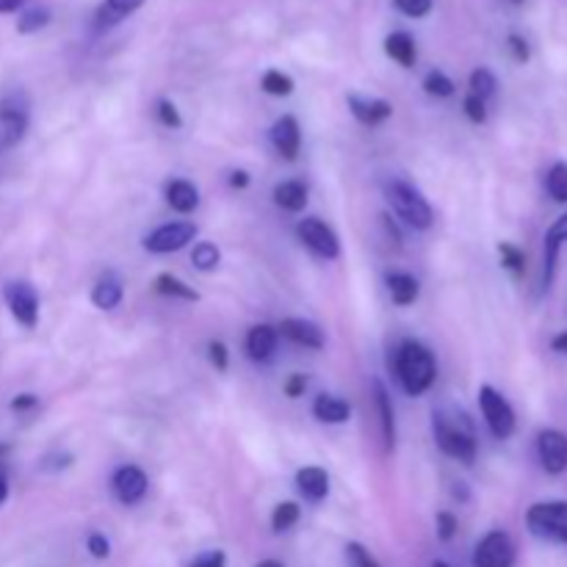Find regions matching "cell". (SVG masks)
Returning <instances> with one entry per match:
<instances>
[{
	"label": "cell",
	"instance_id": "1",
	"mask_svg": "<svg viewBox=\"0 0 567 567\" xmlns=\"http://www.w3.org/2000/svg\"><path fill=\"white\" fill-rule=\"evenodd\" d=\"M432 430H435V441L443 454L466 462V466L476 460V437H473V426L466 412L435 410Z\"/></svg>",
	"mask_w": 567,
	"mask_h": 567
},
{
	"label": "cell",
	"instance_id": "2",
	"mask_svg": "<svg viewBox=\"0 0 567 567\" xmlns=\"http://www.w3.org/2000/svg\"><path fill=\"white\" fill-rule=\"evenodd\" d=\"M437 374L435 358L419 340H405L396 352V376L407 396H421L432 388Z\"/></svg>",
	"mask_w": 567,
	"mask_h": 567
},
{
	"label": "cell",
	"instance_id": "3",
	"mask_svg": "<svg viewBox=\"0 0 567 567\" xmlns=\"http://www.w3.org/2000/svg\"><path fill=\"white\" fill-rule=\"evenodd\" d=\"M385 197H388L390 208L396 210V216L405 219L410 227H415V230H426V227H432L435 214H432L430 203L421 197L419 189H412V185L405 183V180H390V183L385 185Z\"/></svg>",
	"mask_w": 567,
	"mask_h": 567
},
{
	"label": "cell",
	"instance_id": "4",
	"mask_svg": "<svg viewBox=\"0 0 567 567\" xmlns=\"http://www.w3.org/2000/svg\"><path fill=\"white\" fill-rule=\"evenodd\" d=\"M526 526L545 543H567V502H540L526 512Z\"/></svg>",
	"mask_w": 567,
	"mask_h": 567
},
{
	"label": "cell",
	"instance_id": "5",
	"mask_svg": "<svg viewBox=\"0 0 567 567\" xmlns=\"http://www.w3.org/2000/svg\"><path fill=\"white\" fill-rule=\"evenodd\" d=\"M31 122V102L25 92L14 89L0 97V147H14Z\"/></svg>",
	"mask_w": 567,
	"mask_h": 567
},
{
	"label": "cell",
	"instance_id": "6",
	"mask_svg": "<svg viewBox=\"0 0 567 567\" xmlns=\"http://www.w3.org/2000/svg\"><path fill=\"white\" fill-rule=\"evenodd\" d=\"M479 407H482V415L487 421V430L493 432V437L507 441L515 432L512 405L493 385H482V390H479Z\"/></svg>",
	"mask_w": 567,
	"mask_h": 567
},
{
	"label": "cell",
	"instance_id": "7",
	"mask_svg": "<svg viewBox=\"0 0 567 567\" xmlns=\"http://www.w3.org/2000/svg\"><path fill=\"white\" fill-rule=\"evenodd\" d=\"M194 239H197V227L192 221H169L144 239V250L153 252V255H167V252L183 250Z\"/></svg>",
	"mask_w": 567,
	"mask_h": 567
},
{
	"label": "cell",
	"instance_id": "8",
	"mask_svg": "<svg viewBox=\"0 0 567 567\" xmlns=\"http://www.w3.org/2000/svg\"><path fill=\"white\" fill-rule=\"evenodd\" d=\"M297 236L313 255L324 257V261H335V257L340 255L338 236L333 233V227H327L322 219H316V216L299 221Z\"/></svg>",
	"mask_w": 567,
	"mask_h": 567
},
{
	"label": "cell",
	"instance_id": "9",
	"mask_svg": "<svg viewBox=\"0 0 567 567\" xmlns=\"http://www.w3.org/2000/svg\"><path fill=\"white\" fill-rule=\"evenodd\" d=\"M476 567H512L515 565V543L507 532L484 534L482 543L473 551Z\"/></svg>",
	"mask_w": 567,
	"mask_h": 567
},
{
	"label": "cell",
	"instance_id": "10",
	"mask_svg": "<svg viewBox=\"0 0 567 567\" xmlns=\"http://www.w3.org/2000/svg\"><path fill=\"white\" fill-rule=\"evenodd\" d=\"M3 297H7V305L12 316L17 318V324H23L25 329H34L36 322H39V297H36L34 286L31 282H9Z\"/></svg>",
	"mask_w": 567,
	"mask_h": 567
},
{
	"label": "cell",
	"instance_id": "11",
	"mask_svg": "<svg viewBox=\"0 0 567 567\" xmlns=\"http://www.w3.org/2000/svg\"><path fill=\"white\" fill-rule=\"evenodd\" d=\"M147 473L136 466H122L120 471L113 473V496L117 502L125 504V507H133V504L142 502L147 496Z\"/></svg>",
	"mask_w": 567,
	"mask_h": 567
},
{
	"label": "cell",
	"instance_id": "12",
	"mask_svg": "<svg viewBox=\"0 0 567 567\" xmlns=\"http://www.w3.org/2000/svg\"><path fill=\"white\" fill-rule=\"evenodd\" d=\"M538 454L540 462L548 473L567 471V435L559 430H543L538 435Z\"/></svg>",
	"mask_w": 567,
	"mask_h": 567
},
{
	"label": "cell",
	"instance_id": "13",
	"mask_svg": "<svg viewBox=\"0 0 567 567\" xmlns=\"http://www.w3.org/2000/svg\"><path fill=\"white\" fill-rule=\"evenodd\" d=\"M349 111L354 113V120L365 128H376L383 125L385 120H390L394 113V106L388 100H379V97H360V95H349Z\"/></svg>",
	"mask_w": 567,
	"mask_h": 567
},
{
	"label": "cell",
	"instance_id": "14",
	"mask_svg": "<svg viewBox=\"0 0 567 567\" xmlns=\"http://www.w3.org/2000/svg\"><path fill=\"white\" fill-rule=\"evenodd\" d=\"M280 335L291 340V343H297V347H305V349H322L324 343H327L322 327L307 322V318H282Z\"/></svg>",
	"mask_w": 567,
	"mask_h": 567
},
{
	"label": "cell",
	"instance_id": "15",
	"mask_svg": "<svg viewBox=\"0 0 567 567\" xmlns=\"http://www.w3.org/2000/svg\"><path fill=\"white\" fill-rule=\"evenodd\" d=\"M272 144L280 153L286 161H293L299 153V144H302V131H299L297 117H280L272 128Z\"/></svg>",
	"mask_w": 567,
	"mask_h": 567
},
{
	"label": "cell",
	"instance_id": "16",
	"mask_svg": "<svg viewBox=\"0 0 567 567\" xmlns=\"http://www.w3.org/2000/svg\"><path fill=\"white\" fill-rule=\"evenodd\" d=\"M144 7V0H102L95 12V28L108 31L113 25H120L131 14H136Z\"/></svg>",
	"mask_w": 567,
	"mask_h": 567
},
{
	"label": "cell",
	"instance_id": "17",
	"mask_svg": "<svg viewBox=\"0 0 567 567\" xmlns=\"http://www.w3.org/2000/svg\"><path fill=\"white\" fill-rule=\"evenodd\" d=\"M297 487L299 493L307 498V502H322V498H327L329 493V476L324 468H316V466H307L302 468V471L297 473Z\"/></svg>",
	"mask_w": 567,
	"mask_h": 567
},
{
	"label": "cell",
	"instance_id": "18",
	"mask_svg": "<svg viewBox=\"0 0 567 567\" xmlns=\"http://www.w3.org/2000/svg\"><path fill=\"white\" fill-rule=\"evenodd\" d=\"M277 349V329L269 327V324H257V327L250 329L246 335V354L257 363L269 360L272 352Z\"/></svg>",
	"mask_w": 567,
	"mask_h": 567
},
{
	"label": "cell",
	"instance_id": "19",
	"mask_svg": "<svg viewBox=\"0 0 567 567\" xmlns=\"http://www.w3.org/2000/svg\"><path fill=\"white\" fill-rule=\"evenodd\" d=\"M313 415L322 424H347L349 415H352V407H349V401L338 399V396L322 394L313 401Z\"/></svg>",
	"mask_w": 567,
	"mask_h": 567
},
{
	"label": "cell",
	"instance_id": "20",
	"mask_svg": "<svg viewBox=\"0 0 567 567\" xmlns=\"http://www.w3.org/2000/svg\"><path fill=\"white\" fill-rule=\"evenodd\" d=\"M567 241V214L559 216L554 225L548 227L545 233V288L551 286L554 280V269H556V257H559V246Z\"/></svg>",
	"mask_w": 567,
	"mask_h": 567
},
{
	"label": "cell",
	"instance_id": "21",
	"mask_svg": "<svg viewBox=\"0 0 567 567\" xmlns=\"http://www.w3.org/2000/svg\"><path fill=\"white\" fill-rule=\"evenodd\" d=\"M167 203L169 208L178 210V214H192L200 205L197 185L189 183V180H172V183L167 185Z\"/></svg>",
	"mask_w": 567,
	"mask_h": 567
},
{
	"label": "cell",
	"instance_id": "22",
	"mask_svg": "<svg viewBox=\"0 0 567 567\" xmlns=\"http://www.w3.org/2000/svg\"><path fill=\"white\" fill-rule=\"evenodd\" d=\"M374 401H376V412H379V430H383L385 448H394L396 415H394V405H390V396H388V390H385L383 383H374Z\"/></svg>",
	"mask_w": 567,
	"mask_h": 567
},
{
	"label": "cell",
	"instance_id": "23",
	"mask_svg": "<svg viewBox=\"0 0 567 567\" xmlns=\"http://www.w3.org/2000/svg\"><path fill=\"white\" fill-rule=\"evenodd\" d=\"M388 291L396 305L407 307L419 299L421 286L419 280H415L412 275H407V272H394V275H388Z\"/></svg>",
	"mask_w": 567,
	"mask_h": 567
},
{
	"label": "cell",
	"instance_id": "24",
	"mask_svg": "<svg viewBox=\"0 0 567 567\" xmlns=\"http://www.w3.org/2000/svg\"><path fill=\"white\" fill-rule=\"evenodd\" d=\"M275 203L288 214H299L307 205V189L299 180H286L275 189Z\"/></svg>",
	"mask_w": 567,
	"mask_h": 567
},
{
	"label": "cell",
	"instance_id": "25",
	"mask_svg": "<svg viewBox=\"0 0 567 567\" xmlns=\"http://www.w3.org/2000/svg\"><path fill=\"white\" fill-rule=\"evenodd\" d=\"M385 53L401 67H412L415 64V43L407 31H394V34L385 39Z\"/></svg>",
	"mask_w": 567,
	"mask_h": 567
},
{
	"label": "cell",
	"instance_id": "26",
	"mask_svg": "<svg viewBox=\"0 0 567 567\" xmlns=\"http://www.w3.org/2000/svg\"><path fill=\"white\" fill-rule=\"evenodd\" d=\"M92 302L100 311H113L122 302V282L111 275L97 280V286L92 288Z\"/></svg>",
	"mask_w": 567,
	"mask_h": 567
},
{
	"label": "cell",
	"instance_id": "27",
	"mask_svg": "<svg viewBox=\"0 0 567 567\" xmlns=\"http://www.w3.org/2000/svg\"><path fill=\"white\" fill-rule=\"evenodd\" d=\"M156 288H158V293H164V297L185 299V302H197L200 299V293L194 291V288H189L183 280H178V277H172V275H158Z\"/></svg>",
	"mask_w": 567,
	"mask_h": 567
},
{
	"label": "cell",
	"instance_id": "28",
	"mask_svg": "<svg viewBox=\"0 0 567 567\" xmlns=\"http://www.w3.org/2000/svg\"><path fill=\"white\" fill-rule=\"evenodd\" d=\"M545 189L556 203H567V164H554L545 178Z\"/></svg>",
	"mask_w": 567,
	"mask_h": 567
},
{
	"label": "cell",
	"instance_id": "29",
	"mask_svg": "<svg viewBox=\"0 0 567 567\" xmlns=\"http://www.w3.org/2000/svg\"><path fill=\"white\" fill-rule=\"evenodd\" d=\"M261 86H263V92H266V95H275V97H288L293 92V81L288 79L286 72H280V70L266 72V75H263V81H261Z\"/></svg>",
	"mask_w": 567,
	"mask_h": 567
},
{
	"label": "cell",
	"instance_id": "30",
	"mask_svg": "<svg viewBox=\"0 0 567 567\" xmlns=\"http://www.w3.org/2000/svg\"><path fill=\"white\" fill-rule=\"evenodd\" d=\"M50 23V12L43 7H34V9H23L17 20V31L20 34H34V31L45 28Z\"/></svg>",
	"mask_w": 567,
	"mask_h": 567
},
{
	"label": "cell",
	"instance_id": "31",
	"mask_svg": "<svg viewBox=\"0 0 567 567\" xmlns=\"http://www.w3.org/2000/svg\"><path fill=\"white\" fill-rule=\"evenodd\" d=\"M496 75L490 70H484V67H479V70L471 72V95L482 97L484 102H487V97L496 95Z\"/></svg>",
	"mask_w": 567,
	"mask_h": 567
},
{
	"label": "cell",
	"instance_id": "32",
	"mask_svg": "<svg viewBox=\"0 0 567 567\" xmlns=\"http://www.w3.org/2000/svg\"><path fill=\"white\" fill-rule=\"evenodd\" d=\"M192 261L200 272H210V269H216V266H219L221 252L216 250V244H210V241H200V244L194 246V252H192Z\"/></svg>",
	"mask_w": 567,
	"mask_h": 567
},
{
	"label": "cell",
	"instance_id": "33",
	"mask_svg": "<svg viewBox=\"0 0 567 567\" xmlns=\"http://www.w3.org/2000/svg\"><path fill=\"white\" fill-rule=\"evenodd\" d=\"M424 92L432 97H451L454 95V81L448 79L446 72L432 70L424 79Z\"/></svg>",
	"mask_w": 567,
	"mask_h": 567
},
{
	"label": "cell",
	"instance_id": "34",
	"mask_svg": "<svg viewBox=\"0 0 567 567\" xmlns=\"http://www.w3.org/2000/svg\"><path fill=\"white\" fill-rule=\"evenodd\" d=\"M297 520H299V507L293 502L277 504L275 515H272V526H275V532H288Z\"/></svg>",
	"mask_w": 567,
	"mask_h": 567
},
{
	"label": "cell",
	"instance_id": "35",
	"mask_svg": "<svg viewBox=\"0 0 567 567\" xmlns=\"http://www.w3.org/2000/svg\"><path fill=\"white\" fill-rule=\"evenodd\" d=\"M394 7L399 9L405 17L419 20V17H426V14L432 12V0H394Z\"/></svg>",
	"mask_w": 567,
	"mask_h": 567
},
{
	"label": "cell",
	"instance_id": "36",
	"mask_svg": "<svg viewBox=\"0 0 567 567\" xmlns=\"http://www.w3.org/2000/svg\"><path fill=\"white\" fill-rule=\"evenodd\" d=\"M347 556H349V565L352 567H383L379 562L374 559V556H371V551H365L360 543H349Z\"/></svg>",
	"mask_w": 567,
	"mask_h": 567
},
{
	"label": "cell",
	"instance_id": "37",
	"mask_svg": "<svg viewBox=\"0 0 567 567\" xmlns=\"http://www.w3.org/2000/svg\"><path fill=\"white\" fill-rule=\"evenodd\" d=\"M158 120H161V125L172 128V131H178V128L183 125V120H180V113H178V108H174L172 100L158 102Z\"/></svg>",
	"mask_w": 567,
	"mask_h": 567
},
{
	"label": "cell",
	"instance_id": "38",
	"mask_svg": "<svg viewBox=\"0 0 567 567\" xmlns=\"http://www.w3.org/2000/svg\"><path fill=\"white\" fill-rule=\"evenodd\" d=\"M466 113H468V120L476 122V125H482V122L487 120V102H484L482 97H476V95H468L466 97Z\"/></svg>",
	"mask_w": 567,
	"mask_h": 567
},
{
	"label": "cell",
	"instance_id": "39",
	"mask_svg": "<svg viewBox=\"0 0 567 567\" xmlns=\"http://www.w3.org/2000/svg\"><path fill=\"white\" fill-rule=\"evenodd\" d=\"M86 548H89V554L95 556V559H108V554H111V543H108L106 534H100V532L89 534V540H86Z\"/></svg>",
	"mask_w": 567,
	"mask_h": 567
},
{
	"label": "cell",
	"instance_id": "40",
	"mask_svg": "<svg viewBox=\"0 0 567 567\" xmlns=\"http://www.w3.org/2000/svg\"><path fill=\"white\" fill-rule=\"evenodd\" d=\"M454 532H457V518L451 512H437V538L443 543H448L454 538Z\"/></svg>",
	"mask_w": 567,
	"mask_h": 567
},
{
	"label": "cell",
	"instance_id": "41",
	"mask_svg": "<svg viewBox=\"0 0 567 567\" xmlns=\"http://www.w3.org/2000/svg\"><path fill=\"white\" fill-rule=\"evenodd\" d=\"M502 257H504V266H507L509 272H515V275L523 272V252L520 250H515V246L509 244H502Z\"/></svg>",
	"mask_w": 567,
	"mask_h": 567
},
{
	"label": "cell",
	"instance_id": "42",
	"mask_svg": "<svg viewBox=\"0 0 567 567\" xmlns=\"http://www.w3.org/2000/svg\"><path fill=\"white\" fill-rule=\"evenodd\" d=\"M192 567H227L225 551H205V554L194 556Z\"/></svg>",
	"mask_w": 567,
	"mask_h": 567
},
{
	"label": "cell",
	"instance_id": "43",
	"mask_svg": "<svg viewBox=\"0 0 567 567\" xmlns=\"http://www.w3.org/2000/svg\"><path fill=\"white\" fill-rule=\"evenodd\" d=\"M208 358L210 363L216 365L219 371H227V363H230V358H227V347L221 343V340H210L208 343Z\"/></svg>",
	"mask_w": 567,
	"mask_h": 567
},
{
	"label": "cell",
	"instance_id": "44",
	"mask_svg": "<svg viewBox=\"0 0 567 567\" xmlns=\"http://www.w3.org/2000/svg\"><path fill=\"white\" fill-rule=\"evenodd\" d=\"M305 388H307L305 374H293L291 379H288V383H286V394L291 396V399H299V396L305 394Z\"/></svg>",
	"mask_w": 567,
	"mask_h": 567
},
{
	"label": "cell",
	"instance_id": "45",
	"mask_svg": "<svg viewBox=\"0 0 567 567\" xmlns=\"http://www.w3.org/2000/svg\"><path fill=\"white\" fill-rule=\"evenodd\" d=\"M509 48H512L515 59H518V61L529 59V48H526V43L520 39V36H509Z\"/></svg>",
	"mask_w": 567,
	"mask_h": 567
},
{
	"label": "cell",
	"instance_id": "46",
	"mask_svg": "<svg viewBox=\"0 0 567 567\" xmlns=\"http://www.w3.org/2000/svg\"><path fill=\"white\" fill-rule=\"evenodd\" d=\"M31 407H36V396L31 394H20L17 399L12 401V410H31Z\"/></svg>",
	"mask_w": 567,
	"mask_h": 567
},
{
	"label": "cell",
	"instance_id": "47",
	"mask_svg": "<svg viewBox=\"0 0 567 567\" xmlns=\"http://www.w3.org/2000/svg\"><path fill=\"white\" fill-rule=\"evenodd\" d=\"M25 7V0H0V14L20 12Z\"/></svg>",
	"mask_w": 567,
	"mask_h": 567
},
{
	"label": "cell",
	"instance_id": "48",
	"mask_svg": "<svg viewBox=\"0 0 567 567\" xmlns=\"http://www.w3.org/2000/svg\"><path fill=\"white\" fill-rule=\"evenodd\" d=\"M230 185H233V189H246V185H250V174L233 172V178H230Z\"/></svg>",
	"mask_w": 567,
	"mask_h": 567
},
{
	"label": "cell",
	"instance_id": "49",
	"mask_svg": "<svg viewBox=\"0 0 567 567\" xmlns=\"http://www.w3.org/2000/svg\"><path fill=\"white\" fill-rule=\"evenodd\" d=\"M551 347H554V352H559V354H567V333L556 335V338H554V343H551Z\"/></svg>",
	"mask_w": 567,
	"mask_h": 567
},
{
	"label": "cell",
	"instance_id": "50",
	"mask_svg": "<svg viewBox=\"0 0 567 567\" xmlns=\"http://www.w3.org/2000/svg\"><path fill=\"white\" fill-rule=\"evenodd\" d=\"M9 498V482H7V476H0V504L7 502Z\"/></svg>",
	"mask_w": 567,
	"mask_h": 567
},
{
	"label": "cell",
	"instance_id": "51",
	"mask_svg": "<svg viewBox=\"0 0 567 567\" xmlns=\"http://www.w3.org/2000/svg\"><path fill=\"white\" fill-rule=\"evenodd\" d=\"M257 567H282V565H280V562H275V559H266V562H261V565H257Z\"/></svg>",
	"mask_w": 567,
	"mask_h": 567
},
{
	"label": "cell",
	"instance_id": "52",
	"mask_svg": "<svg viewBox=\"0 0 567 567\" xmlns=\"http://www.w3.org/2000/svg\"><path fill=\"white\" fill-rule=\"evenodd\" d=\"M432 567H451V565H446V562H435V565Z\"/></svg>",
	"mask_w": 567,
	"mask_h": 567
},
{
	"label": "cell",
	"instance_id": "53",
	"mask_svg": "<svg viewBox=\"0 0 567 567\" xmlns=\"http://www.w3.org/2000/svg\"><path fill=\"white\" fill-rule=\"evenodd\" d=\"M512 3H523V0H512Z\"/></svg>",
	"mask_w": 567,
	"mask_h": 567
}]
</instances>
